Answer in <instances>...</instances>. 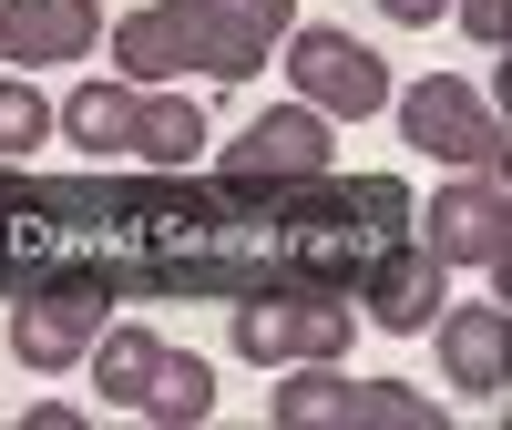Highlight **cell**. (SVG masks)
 I'll return each instance as SVG.
<instances>
[{"label": "cell", "instance_id": "obj_1", "mask_svg": "<svg viewBox=\"0 0 512 430\" xmlns=\"http://www.w3.org/2000/svg\"><path fill=\"white\" fill-rule=\"evenodd\" d=\"M297 0H144L113 31L123 82H246L256 62L287 41Z\"/></svg>", "mask_w": 512, "mask_h": 430}, {"label": "cell", "instance_id": "obj_2", "mask_svg": "<svg viewBox=\"0 0 512 430\" xmlns=\"http://www.w3.org/2000/svg\"><path fill=\"white\" fill-rule=\"evenodd\" d=\"M267 420L277 430H441V400L400 390V379H349L338 359H287Z\"/></svg>", "mask_w": 512, "mask_h": 430}, {"label": "cell", "instance_id": "obj_3", "mask_svg": "<svg viewBox=\"0 0 512 430\" xmlns=\"http://www.w3.org/2000/svg\"><path fill=\"white\" fill-rule=\"evenodd\" d=\"M390 113L400 134L441 164V175H461V164H502V113L472 72H420V82H390Z\"/></svg>", "mask_w": 512, "mask_h": 430}, {"label": "cell", "instance_id": "obj_4", "mask_svg": "<svg viewBox=\"0 0 512 430\" xmlns=\"http://www.w3.org/2000/svg\"><path fill=\"white\" fill-rule=\"evenodd\" d=\"M287 82H297V103H318L328 123L390 113V62H379L359 31H338V21H287Z\"/></svg>", "mask_w": 512, "mask_h": 430}, {"label": "cell", "instance_id": "obj_5", "mask_svg": "<svg viewBox=\"0 0 512 430\" xmlns=\"http://www.w3.org/2000/svg\"><path fill=\"white\" fill-rule=\"evenodd\" d=\"M226 185H328L338 175V123L318 103H267L236 144H216Z\"/></svg>", "mask_w": 512, "mask_h": 430}, {"label": "cell", "instance_id": "obj_6", "mask_svg": "<svg viewBox=\"0 0 512 430\" xmlns=\"http://www.w3.org/2000/svg\"><path fill=\"white\" fill-rule=\"evenodd\" d=\"M410 215H420V246H431L441 267H492V277H502V256H512L502 164H461V175H451L431 205H410Z\"/></svg>", "mask_w": 512, "mask_h": 430}, {"label": "cell", "instance_id": "obj_7", "mask_svg": "<svg viewBox=\"0 0 512 430\" xmlns=\"http://www.w3.org/2000/svg\"><path fill=\"white\" fill-rule=\"evenodd\" d=\"M226 338H236V359H246V369L349 359V349H359V308H349V297H246Z\"/></svg>", "mask_w": 512, "mask_h": 430}, {"label": "cell", "instance_id": "obj_8", "mask_svg": "<svg viewBox=\"0 0 512 430\" xmlns=\"http://www.w3.org/2000/svg\"><path fill=\"white\" fill-rule=\"evenodd\" d=\"M441 297H451V267L420 236H379V256H369V287H359V308L379 318V328H400V338H420L441 318Z\"/></svg>", "mask_w": 512, "mask_h": 430}, {"label": "cell", "instance_id": "obj_9", "mask_svg": "<svg viewBox=\"0 0 512 430\" xmlns=\"http://www.w3.org/2000/svg\"><path fill=\"white\" fill-rule=\"evenodd\" d=\"M103 318H113V297H103V287L21 297V308H11V359H21V369H72V359L103 338Z\"/></svg>", "mask_w": 512, "mask_h": 430}, {"label": "cell", "instance_id": "obj_10", "mask_svg": "<svg viewBox=\"0 0 512 430\" xmlns=\"http://www.w3.org/2000/svg\"><path fill=\"white\" fill-rule=\"evenodd\" d=\"M103 41V0H0V62L41 72V62H82Z\"/></svg>", "mask_w": 512, "mask_h": 430}, {"label": "cell", "instance_id": "obj_11", "mask_svg": "<svg viewBox=\"0 0 512 430\" xmlns=\"http://www.w3.org/2000/svg\"><path fill=\"white\" fill-rule=\"evenodd\" d=\"M205 103L175 93V82H134V123H123V164H154V175H185L205 164Z\"/></svg>", "mask_w": 512, "mask_h": 430}, {"label": "cell", "instance_id": "obj_12", "mask_svg": "<svg viewBox=\"0 0 512 430\" xmlns=\"http://www.w3.org/2000/svg\"><path fill=\"white\" fill-rule=\"evenodd\" d=\"M431 338H441V369H451L461 400H502V349H512V308H502V297H492V308L431 318Z\"/></svg>", "mask_w": 512, "mask_h": 430}, {"label": "cell", "instance_id": "obj_13", "mask_svg": "<svg viewBox=\"0 0 512 430\" xmlns=\"http://www.w3.org/2000/svg\"><path fill=\"white\" fill-rule=\"evenodd\" d=\"M123 123H134V82L123 72H93V82H72L52 103V134L72 154H93V164H123Z\"/></svg>", "mask_w": 512, "mask_h": 430}, {"label": "cell", "instance_id": "obj_14", "mask_svg": "<svg viewBox=\"0 0 512 430\" xmlns=\"http://www.w3.org/2000/svg\"><path fill=\"white\" fill-rule=\"evenodd\" d=\"M134 420H154V430H205V420H216V369H205L195 349H154V379H144Z\"/></svg>", "mask_w": 512, "mask_h": 430}, {"label": "cell", "instance_id": "obj_15", "mask_svg": "<svg viewBox=\"0 0 512 430\" xmlns=\"http://www.w3.org/2000/svg\"><path fill=\"white\" fill-rule=\"evenodd\" d=\"M154 349H164V338L154 328H134V318H103V338H93V349H82V359H93V390H103V410H134L144 400V379H154Z\"/></svg>", "mask_w": 512, "mask_h": 430}, {"label": "cell", "instance_id": "obj_16", "mask_svg": "<svg viewBox=\"0 0 512 430\" xmlns=\"http://www.w3.org/2000/svg\"><path fill=\"white\" fill-rule=\"evenodd\" d=\"M52 144V93L31 72H0V164H31Z\"/></svg>", "mask_w": 512, "mask_h": 430}, {"label": "cell", "instance_id": "obj_17", "mask_svg": "<svg viewBox=\"0 0 512 430\" xmlns=\"http://www.w3.org/2000/svg\"><path fill=\"white\" fill-rule=\"evenodd\" d=\"M338 205H349L369 236H400V226H410V185H400V175H359V185H338Z\"/></svg>", "mask_w": 512, "mask_h": 430}, {"label": "cell", "instance_id": "obj_18", "mask_svg": "<svg viewBox=\"0 0 512 430\" xmlns=\"http://www.w3.org/2000/svg\"><path fill=\"white\" fill-rule=\"evenodd\" d=\"M461 11V31L482 41V52H502V31H512V0H451Z\"/></svg>", "mask_w": 512, "mask_h": 430}, {"label": "cell", "instance_id": "obj_19", "mask_svg": "<svg viewBox=\"0 0 512 430\" xmlns=\"http://www.w3.org/2000/svg\"><path fill=\"white\" fill-rule=\"evenodd\" d=\"M379 11H390L400 31H431V21H451V0H379Z\"/></svg>", "mask_w": 512, "mask_h": 430}, {"label": "cell", "instance_id": "obj_20", "mask_svg": "<svg viewBox=\"0 0 512 430\" xmlns=\"http://www.w3.org/2000/svg\"><path fill=\"white\" fill-rule=\"evenodd\" d=\"M72 420H82L72 400H31V410H21V430H72Z\"/></svg>", "mask_w": 512, "mask_h": 430}]
</instances>
